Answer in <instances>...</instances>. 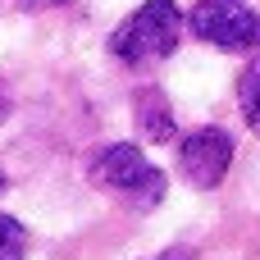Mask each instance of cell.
Here are the masks:
<instances>
[{"mask_svg":"<svg viewBox=\"0 0 260 260\" xmlns=\"http://www.w3.org/2000/svg\"><path fill=\"white\" fill-rule=\"evenodd\" d=\"M183 27H187V23H183V9H178L174 0H146V5H137V9L114 27L110 50H114L123 64L142 69V64H155V59L174 55Z\"/></svg>","mask_w":260,"mask_h":260,"instance_id":"cell-1","label":"cell"},{"mask_svg":"<svg viewBox=\"0 0 260 260\" xmlns=\"http://www.w3.org/2000/svg\"><path fill=\"white\" fill-rule=\"evenodd\" d=\"M91 183L114 192L119 201H128L133 210H151L165 201V174L142 155V146L133 142H110L96 160H91Z\"/></svg>","mask_w":260,"mask_h":260,"instance_id":"cell-2","label":"cell"},{"mask_svg":"<svg viewBox=\"0 0 260 260\" xmlns=\"http://www.w3.org/2000/svg\"><path fill=\"white\" fill-rule=\"evenodd\" d=\"M183 23H192V32L201 41H210L219 50H233V55L260 46V14L247 0H197Z\"/></svg>","mask_w":260,"mask_h":260,"instance_id":"cell-3","label":"cell"},{"mask_svg":"<svg viewBox=\"0 0 260 260\" xmlns=\"http://www.w3.org/2000/svg\"><path fill=\"white\" fill-rule=\"evenodd\" d=\"M229 165H233V137L224 128H197V133H187L178 142V174L197 192L219 187Z\"/></svg>","mask_w":260,"mask_h":260,"instance_id":"cell-4","label":"cell"},{"mask_svg":"<svg viewBox=\"0 0 260 260\" xmlns=\"http://www.w3.org/2000/svg\"><path fill=\"white\" fill-rule=\"evenodd\" d=\"M133 114H137V133L146 142H174L178 123H174V105L160 87H142L133 96Z\"/></svg>","mask_w":260,"mask_h":260,"instance_id":"cell-5","label":"cell"},{"mask_svg":"<svg viewBox=\"0 0 260 260\" xmlns=\"http://www.w3.org/2000/svg\"><path fill=\"white\" fill-rule=\"evenodd\" d=\"M238 110H242L247 128L260 133V59H251L238 78Z\"/></svg>","mask_w":260,"mask_h":260,"instance_id":"cell-6","label":"cell"},{"mask_svg":"<svg viewBox=\"0 0 260 260\" xmlns=\"http://www.w3.org/2000/svg\"><path fill=\"white\" fill-rule=\"evenodd\" d=\"M27 256V229L14 215H0V260H23Z\"/></svg>","mask_w":260,"mask_h":260,"instance_id":"cell-7","label":"cell"},{"mask_svg":"<svg viewBox=\"0 0 260 260\" xmlns=\"http://www.w3.org/2000/svg\"><path fill=\"white\" fill-rule=\"evenodd\" d=\"M155 260H192V251H183V247H174V251H165V256H155Z\"/></svg>","mask_w":260,"mask_h":260,"instance_id":"cell-8","label":"cell"},{"mask_svg":"<svg viewBox=\"0 0 260 260\" xmlns=\"http://www.w3.org/2000/svg\"><path fill=\"white\" fill-rule=\"evenodd\" d=\"M23 9H50V5H59V0H18Z\"/></svg>","mask_w":260,"mask_h":260,"instance_id":"cell-9","label":"cell"},{"mask_svg":"<svg viewBox=\"0 0 260 260\" xmlns=\"http://www.w3.org/2000/svg\"><path fill=\"white\" fill-rule=\"evenodd\" d=\"M5 110H9V96H5V87H0V119H5Z\"/></svg>","mask_w":260,"mask_h":260,"instance_id":"cell-10","label":"cell"},{"mask_svg":"<svg viewBox=\"0 0 260 260\" xmlns=\"http://www.w3.org/2000/svg\"><path fill=\"white\" fill-rule=\"evenodd\" d=\"M0 187H5V169H0Z\"/></svg>","mask_w":260,"mask_h":260,"instance_id":"cell-11","label":"cell"}]
</instances>
